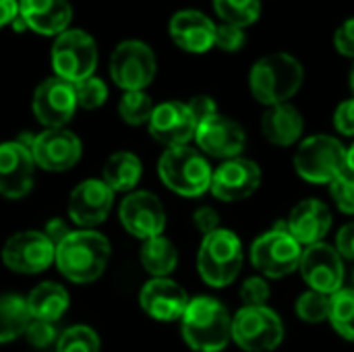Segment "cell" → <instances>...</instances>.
<instances>
[{
    "instance_id": "603a6c76",
    "label": "cell",
    "mask_w": 354,
    "mask_h": 352,
    "mask_svg": "<svg viewBox=\"0 0 354 352\" xmlns=\"http://www.w3.org/2000/svg\"><path fill=\"white\" fill-rule=\"evenodd\" d=\"M332 212L326 203H322L319 199H305L299 201L286 224L290 234L301 243V247H311L317 243H324V239L328 237V232L332 230Z\"/></svg>"
},
{
    "instance_id": "7dc6e473",
    "label": "cell",
    "mask_w": 354,
    "mask_h": 352,
    "mask_svg": "<svg viewBox=\"0 0 354 352\" xmlns=\"http://www.w3.org/2000/svg\"><path fill=\"white\" fill-rule=\"evenodd\" d=\"M346 170L354 174V143L351 147H346Z\"/></svg>"
},
{
    "instance_id": "ee69618b",
    "label": "cell",
    "mask_w": 354,
    "mask_h": 352,
    "mask_svg": "<svg viewBox=\"0 0 354 352\" xmlns=\"http://www.w3.org/2000/svg\"><path fill=\"white\" fill-rule=\"evenodd\" d=\"M336 249L342 255V259L354 261V222L344 224L336 234Z\"/></svg>"
},
{
    "instance_id": "d4e9b609",
    "label": "cell",
    "mask_w": 354,
    "mask_h": 352,
    "mask_svg": "<svg viewBox=\"0 0 354 352\" xmlns=\"http://www.w3.org/2000/svg\"><path fill=\"white\" fill-rule=\"evenodd\" d=\"M303 129H305L303 114L290 102L270 106L261 116V133H263V137L270 143L278 145V147L295 145L301 139Z\"/></svg>"
},
{
    "instance_id": "60d3db41",
    "label": "cell",
    "mask_w": 354,
    "mask_h": 352,
    "mask_svg": "<svg viewBox=\"0 0 354 352\" xmlns=\"http://www.w3.org/2000/svg\"><path fill=\"white\" fill-rule=\"evenodd\" d=\"M187 106H189V110H191V114H193V118H195L197 124H201L207 118L220 114L218 112V106H216V100L209 98V95H205V93L203 95H195Z\"/></svg>"
},
{
    "instance_id": "c3c4849f",
    "label": "cell",
    "mask_w": 354,
    "mask_h": 352,
    "mask_svg": "<svg viewBox=\"0 0 354 352\" xmlns=\"http://www.w3.org/2000/svg\"><path fill=\"white\" fill-rule=\"evenodd\" d=\"M351 87H353V93H354V66H353V71H351Z\"/></svg>"
},
{
    "instance_id": "52a82bcc",
    "label": "cell",
    "mask_w": 354,
    "mask_h": 352,
    "mask_svg": "<svg viewBox=\"0 0 354 352\" xmlns=\"http://www.w3.org/2000/svg\"><path fill=\"white\" fill-rule=\"evenodd\" d=\"M251 263L263 278L280 280L299 270L301 243L290 234L286 222H278L272 230L263 232L251 245Z\"/></svg>"
},
{
    "instance_id": "d6a6232c",
    "label": "cell",
    "mask_w": 354,
    "mask_h": 352,
    "mask_svg": "<svg viewBox=\"0 0 354 352\" xmlns=\"http://www.w3.org/2000/svg\"><path fill=\"white\" fill-rule=\"evenodd\" d=\"M100 336L89 326H71L56 342V352H100Z\"/></svg>"
},
{
    "instance_id": "7a4b0ae2",
    "label": "cell",
    "mask_w": 354,
    "mask_h": 352,
    "mask_svg": "<svg viewBox=\"0 0 354 352\" xmlns=\"http://www.w3.org/2000/svg\"><path fill=\"white\" fill-rule=\"evenodd\" d=\"M180 334L195 352H222L232 340V315L214 297L191 299L180 317Z\"/></svg>"
},
{
    "instance_id": "7bdbcfd3",
    "label": "cell",
    "mask_w": 354,
    "mask_h": 352,
    "mask_svg": "<svg viewBox=\"0 0 354 352\" xmlns=\"http://www.w3.org/2000/svg\"><path fill=\"white\" fill-rule=\"evenodd\" d=\"M193 222H195L197 230H199L203 237H207V234H212V232H216V230L220 228V216H218V212H216L214 207H209V205L199 207V210L193 214Z\"/></svg>"
},
{
    "instance_id": "ba28073f",
    "label": "cell",
    "mask_w": 354,
    "mask_h": 352,
    "mask_svg": "<svg viewBox=\"0 0 354 352\" xmlns=\"http://www.w3.org/2000/svg\"><path fill=\"white\" fill-rule=\"evenodd\" d=\"M232 342L245 352H272L284 342L280 315L263 307H241L232 315Z\"/></svg>"
},
{
    "instance_id": "836d02e7",
    "label": "cell",
    "mask_w": 354,
    "mask_h": 352,
    "mask_svg": "<svg viewBox=\"0 0 354 352\" xmlns=\"http://www.w3.org/2000/svg\"><path fill=\"white\" fill-rule=\"evenodd\" d=\"M330 307H332V297L322 295L317 290H307L299 297L295 309L299 319L307 324H322L330 319Z\"/></svg>"
},
{
    "instance_id": "e575fe53",
    "label": "cell",
    "mask_w": 354,
    "mask_h": 352,
    "mask_svg": "<svg viewBox=\"0 0 354 352\" xmlns=\"http://www.w3.org/2000/svg\"><path fill=\"white\" fill-rule=\"evenodd\" d=\"M75 95L77 104L83 110H95L106 104L108 100V87L100 77H89L79 83H75Z\"/></svg>"
},
{
    "instance_id": "1f68e13d",
    "label": "cell",
    "mask_w": 354,
    "mask_h": 352,
    "mask_svg": "<svg viewBox=\"0 0 354 352\" xmlns=\"http://www.w3.org/2000/svg\"><path fill=\"white\" fill-rule=\"evenodd\" d=\"M153 110H156V106L145 91H124V95L118 102L120 118L131 127L147 124Z\"/></svg>"
},
{
    "instance_id": "ac0fdd59",
    "label": "cell",
    "mask_w": 354,
    "mask_h": 352,
    "mask_svg": "<svg viewBox=\"0 0 354 352\" xmlns=\"http://www.w3.org/2000/svg\"><path fill=\"white\" fill-rule=\"evenodd\" d=\"M35 160L29 143L4 141L0 143V195L6 199H21L33 187Z\"/></svg>"
},
{
    "instance_id": "d590c367",
    "label": "cell",
    "mask_w": 354,
    "mask_h": 352,
    "mask_svg": "<svg viewBox=\"0 0 354 352\" xmlns=\"http://www.w3.org/2000/svg\"><path fill=\"white\" fill-rule=\"evenodd\" d=\"M330 195L342 214L354 216V174L348 170L330 185Z\"/></svg>"
},
{
    "instance_id": "83f0119b",
    "label": "cell",
    "mask_w": 354,
    "mask_h": 352,
    "mask_svg": "<svg viewBox=\"0 0 354 352\" xmlns=\"http://www.w3.org/2000/svg\"><path fill=\"white\" fill-rule=\"evenodd\" d=\"M31 313L27 299L21 295H0V344L12 342L19 336H25Z\"/></svg>"
},
{
    "instance_id": "30bf717a",
    "label": "cell",
    "mask_w": 354,
    "mask_h": 352,
    "mask_svg": "<svg viewBox=\"0 0 354 352\" xmlns=\"http://www.w3.org/2000/svg\"><path fill=\"white\" fill-rule=\"evenodd\" d=\"M156 73V54L141 39L120 41L110 56V77L124 91H145Z\"/></svg>"
},
{
    "instance_id": "7c38bea8",
    "label": "cell",
    "mask_w": 354,
    "mask_h": 352,
    "mask_svg": "<svg viewBox=\"0 0 354 352\" xmlns=\"http://www.w3.org/2000/svg\"><path fill=\"white\" fill-rule=\"evenodd\" d=\"M299 272L303 280L309 284V290H317L322 295H336L344 284V259L336 247L328 243L311 245L303 251Z\"/></svg>"
},
{
    "instance_id": "484cf974",
    "label": "cell",
    "mask_w": 354,
    "mask_h": 352,
    "mask_svg": "<svg viewBox=\"0 0 354 352\" xmlns=\"http://www.w3.org/2000/svg\"><path fill=\"white\" fill-rule=\"evenodd\" d=\"M25 299L33 319L52 322V324H56L68 311V303H71L66 288L56 282L37 284Z\"/></svg>"
},
{
    "instance_id": "bcb514c9",
    "label": "cell",
    "mask_w": 354,
    "mask_h": 352,
    "mask_svg": "<svg viewBox=\"0 0 354 352\" xmlns=\"http://www.w3.org/2000/svg\"><path fill=\"white\" fill-rule=\"evenodd\" d=\"M44 232H46V237H48L54 245H58V243H60V241H62L71 230L66 228V224H64L60 218H54L52 222H48V226H46V230H44Z\"/></svg>"
},
{
    "instance_id": "9c48e42d",
    "label": "cell",
    "mask_w": 354,
    "mask_h": 352,
    "mask_svg": "<svg viewBox=\"0 0 354 352\" xmlns=\"http://www.w3.org/2000/svg\"><path fill=\"white\" fill-rule=\"evenodd\" d=\"M97 66V44L83 29H66L52 46V68L56 77L79 83L93 77Z\"/></svg>"
},
{
    "instance_id": "2e32d148",
    "label": "cell",
    "mask_w": 354,
    "mask_h": 352,
    "mask_svg": "<svg viewBox=\"0 0 354 352\" xmlns=\"http://www.w3.org/2000/svg\"><path fill=\"white\" fill-rule=\"evenodd\" d=\"M35 166L48 172L71 170L83 156L79 137L68 129H46L29 143Z\"/></svg>"
},
{
    "instance_id": "44dd1931",
    "label": "cell",
    "mask_w": 354,
    "mask_h": 352,
    "mask_svg": "<svg viewBox=\"0 0 354 352\" xmlns=\"http://www.w3.org/2000/svg\"><path fill=\"white\" fill-rule=\"evenodd\" d=\"M191 299L187 290L170 278H151L139 293L141 309L156 322H176L185 315Z\"/></svg>"
},
{
    "instance_id": "3957f363",
    "label": "cell",
    "mask_w": 354,
    "mask_h": 352,
    "mask_svg": "<svg viewBox=\"0 0 354 352\" xmlns=\"http://www.w3.org/2000/svg\"><path fill=\"white\" fill-rule=\"evenodd\" d=\"M305 81L303 64L288 52H274L259 58L249 73V89L263 106L290 102Z\"/></svg>"
},
{
    "instance_id": "e0dca14e",
    "label": "cell",
    "mask_w": 354,
    "mask_h": 352,
    "mask_svg": "<svg viewBox=\"0 0 354 352\" xmlns=\"http://www.w3.org/2000/svg\"><path fill=\"white\" fill-rule=\"evenodd\" d=\"M112 205L114 191L102 178H87L71 191L66 212L77 226L91 230L110 216Z\"/></svg>"
},
{
    "instance_id": "4fadbf2b",
    "label": "cell",
    "mask_w": 354,
    "mask_h": 352,
    "mask_svg": "<svg viewBox=\"0 0 354 352\" xmlns=\"http://www.w3.org/2000/svg\"><path fill=\"white\" fill-rule=\"evenodd\" d=\"M118 218L124 230L141 241L162 237L166 228V210L162 201L149 191L129 193L120 201Z\"/></svg>"
},
{
    "instance_id": "8fae6325",
    "label": "cell",
    "mask_w": 354,
    "mask_h": 352,
    "mask_svg": "<svg viewBox=\"0 0 354 352\" xmlns=\"http://www.w3.org/2000/svg\"><path fill=\"white\" fill-rule=\"evenodd\" d=\"M56 259V245L41 230H21L2 247V261L17 274H41Z\"/></svg>"
},
{
    "instance_id": "7402d4cb",
    "label": "cell",
    "mask_w": 354,
    "mask_h": 352,
    "mask_svg": "<svg viewBox=\"0 0 354 352\" xmlns=\"http://www.w3.org/2000/svg\"><path fill=\"white\" fill-rule=\"evenodd\" d=\"M172 41L191 54H203L214 48L216 23L201 10L183 8L178 10L168 25Z\"/></svg>"
},
{
    "instance_id": "6da1fadb",
    "label": "cell",
    "mask_w": 354,
    "mask_h": 352,
    "mask_svg": "<svg viewBox=\"0 0 354 352\" xmlns=\"http://www.w3.org/2000/svg\"><path fill=\"white\" fill-rule=\"evenodd\" d=\"M110 255V241L102 232L71 230L56 245L54 263L66 280L75 284H89L106 272Z\"/></svg>"
},
{
    "instance_id": "d6986e66",
    "label": "cell",
    "mask_w": 354,
    "mask_h": 352,
    "mask_svg": "<svg viewBox=\"0 0 354 352\" xmlns=\"http://www.w3.org/2000/svg\"><path fill=\"white\" fill-rule=\"evenodd\" d=\"M195 141L205 156L226 162L232 158H241L247 147V133L236 120L216 114L205 122L197 124Z\"/></svg>"
},
{
    "instance_id": "8d00e7d4",
    "label": "cell",
    "mask_w": 354,
    "mask_h": 352,
    "mask_svg": "<svg viewBox=\"0 0 354 352\" xmlns=\"http://www.w3.org/2000/svg\"><path fill=\"white\" fill-rule=\"evenodd\" d=\"M270 293H272V290H270L268 278H263V276H253V278H249V280L241 286L243 307H263V305H268Z\"/></svg>"
},
{
    "instance_id": "cb8c5ba5",
    "label": "cell",
    "mask_w": 354,
    "mask_h": 352,
    "mask_svg": "<svg viewBox=\"0 0 354 352\" xmlns=\"http://www.w3.org/2000/svg\"><path fill=\"white\" fill-rule=\"evenodd\" d=\"M19 15L27 29L58 37L73 21V6L68 0H19Z\"/></svg>"
},
{
    "instance_id": "f6af8a7d",
    "label": "cell",
    "mask_w": 354,
    "mask_h": 352,
    "mask_svg": "<svg viewBox=\"0 0 354 352\" xmlns=\"http://www.w3.org/2000/svg\"><path fill=\"white\" fill-rule=\"evenodd\" d=\"M19 17V0H0V29L12 25Z\"/></svg>"
},
{
    "instance_id": "ab89813d",
    "label": "cell",
    "mask_w": 354,
    "mask_h": 352,
    "mask_svg": "<svg viewBox=\"0 0 354 352\" xmlns=\"http://www.w3.org/2000/svg\"><path fill=\"white\" fill-rule=\"evenodd\" d=\"M334 127L340 135L354 137V98L344 100L334 112Z\"/></svg>"
},
{
    "instance_id": "8992f818",
    "label": "cell",
    "mask_w": 354,
    "mask_h": 352,
    "mask_svg": "<svg viewBox=\"0 0 354 352\" xmlns=\"http://www.w3.org/2000/svg\"><path fill=\"white\" fill-rule=\"evenodd\" d=\"M297 174L311 185H332L346 172V147L332 135H313L295 151Z\"/></svg>"
},
{
    "instance_id": "5bb4252c",
    "label": "cell",
    "mask_w": 354,
    "mask_h": 352,
    "mask_svg": "<svg viewBox=\"0 0 354 352\" xmlns=\"http://www.w3.org/2000/svg\"><path fill=\"white\" fill-rule=\"evenodd\" d=\"M261 168L249 158H232L222 162L212 176V195L224 203L249 199L261 187Z\"/></svg>"
},
{
    "instance_id": "277c9868",
    "label": "cell",
    "mask_w": 354,
    "mask_h": 352,
    "mask_svg": "<svg viewBox=\"0 0 354 352\" xmlns=\"http://www.w3.org/2000/svg\"><path fill=\"white\" fill-rule=\"evenodd\" d=\"M243 261V243L228 228H218L216 232L203 237L197 251L199 276L212 288L230 286L239 278Z\"/></svg>"
},
{
    "instance_id": "4dcf8cb0",
    "label": "cell",
    "mask_w": 354,
    "mask_h": 352,
    "mask_svg": "<svg viewBox=\"0 0 354 352\" xmlns=\"http://www.w3.org/2000/svg\"><path fill=\"white\" fill-rule=\"evenodd\" d=\"M328 322L338 332V336L354 342V288H342L336 295H332Z\"/></svg>"
},
{
    "instance_id": "4316f807",
    "label": "cell",
    "mask_w": 354,
    "mask_h": 352,
    "mask_svg": "<svg viewBox=\"0 0 354 352\" xmlns=\"http://www.w3.org/2000/svg\"><path fill=\"white\" fill-rule=\"evenodd\" d=\"M141 174H143V164L135 154L116 151L106 160L102 170V180L114 193H133V189L141 180Z\"/></svg>"
},
{
    "instance_id": "f546056e",
    "label": "cell",
    "mask_w": 354,
    "mask_h": 352,
    "mask_svg": "<svg viewBox=\"0 0 354 352\" xmlns=\"http://www.w3.org/2000/svg\"><path fill=\"white\" fill-rule=\"evenodd\" d=\"M214 10L222 23L245 29L259 19L261 0H214Z\"/></svg>"
},
{
    "instance_id": "74e56055",
    "label": "cell",
    "mask_w": 354,
    "mask_h": 352,
    "mask_svg": "<svg viewBox=\"0 0 354 352\" xmlns=\"http://www.w3.org/2000/svg\"><path fill=\"white\" fill-rule=\"evenodd\" d=\"M62 332H58L56 324L52 322H41V319H31L25 338L29 344H33L35 349H46L50 344H56Z\"/></svg>"
},
{
    "instance_id": "ffe728a7",
    "label": "cell",
    "mask_w": 354,
    "mask_h": 352,
    "mask_svg": "<svg viewBox=\"0 0 354 352\" xmlns=\"http://www.w3.org/2000/svg\"><path fill=\"white\" fill-rule=\"evenodd\" d=\"M147 129H149V135L158 143H162L166 149H170V147L189 145V141L195 139L197 122L187 104L170 100V102L156 106V110L147 122Z\"/></svg>"
},
{
    "instance_id": "f1b7e54d",
    "label": "cell",
    "mask_w": 354,
    "mask_h": 352,
    "mask_svg": "<svg viewBox=\"0 0 354 352\" xmlns=\"http://www.w3.org/2000/svg\"><path fill=\"white\" fill-rule=\"evenodd\" d=\"M139 257L145 272L153 278H168L178 266V251L166 237L143 241Z\"/></svg>"
},
{
    "instance_id": "9a60e30c",
    "label": "cell",
    "mask_w": 354,
    "mask_h": 352,
    "mask_svg": "<svg viewBox=\"0 0 354 352\" xmlns=\"http://www.w3.org/2000/svg\"><path fill=\"white\" fill-rule=\"evenodd\" d=\"M31 108L35 118L46 129H64V124L75 116L79 108L75 85L60 77H50L41 81L33 93Z\"/></svg>"
},
{
    "instance_id": "681fc988",
    "label": "cell",
    "mask_w": 354,
    "mask_h": 352,
    "mask_svg": "<svg viewBox=\"0 0 354 352\" xmlns=\"http://www.w3.org/2000/svg\"><path fill=\"white\" fill-rule=\"evenodd\" d=\"M353 284H354V272H353Z\"/></svg>"
},
{
    "instance_id": "f35d334b",
    "label": "cell",
    "mask_w": 354,
    "mask_h": 352,
    "mask_svg": "<svg viewBox=\"0 0 354 352\" xmlns=\"http://www.w3.org/2000/svg\"><path fill=\"white\" fill-rule=\"evenodd\" d=\"M247 33L243 27L230 25V23H218L216 25V39L214 46L224 50V52H236L245 46Z\"/></svg>"
},
{
    "instance_id": "5b68a950",
    "label": "cell",
    "mask_w": 354,
    "mask_h": 352,
    "mask_svg": "<svg viewBox=\"0 0 354 352\" xmlns=\"http://www.w3.org/2000/svg\"><path fill=\"white\" fill-rule=\"evenodd\" d=\"M162 183L180 197H201L212 187L214 170L205 156L191 145L170 147L158 162Z\"/></svg>"
},
{
    "instance_id": "b9f144b4",
    "label": "cell",
    "mask_w": 354,
    "mask_h": 352,
    "mask_svg": "<svg viewBox=\"0 0 354 352\" xmlns=\"http://www.w3.org/2000/svg\"><path fill=\"white\" fill-rule=\"evenodd\" d=\"M334 46H336V50L342 56L354 58V17L348 19V21H344L336 29V33H334Z\"/></svg>"
}]
</instances>
